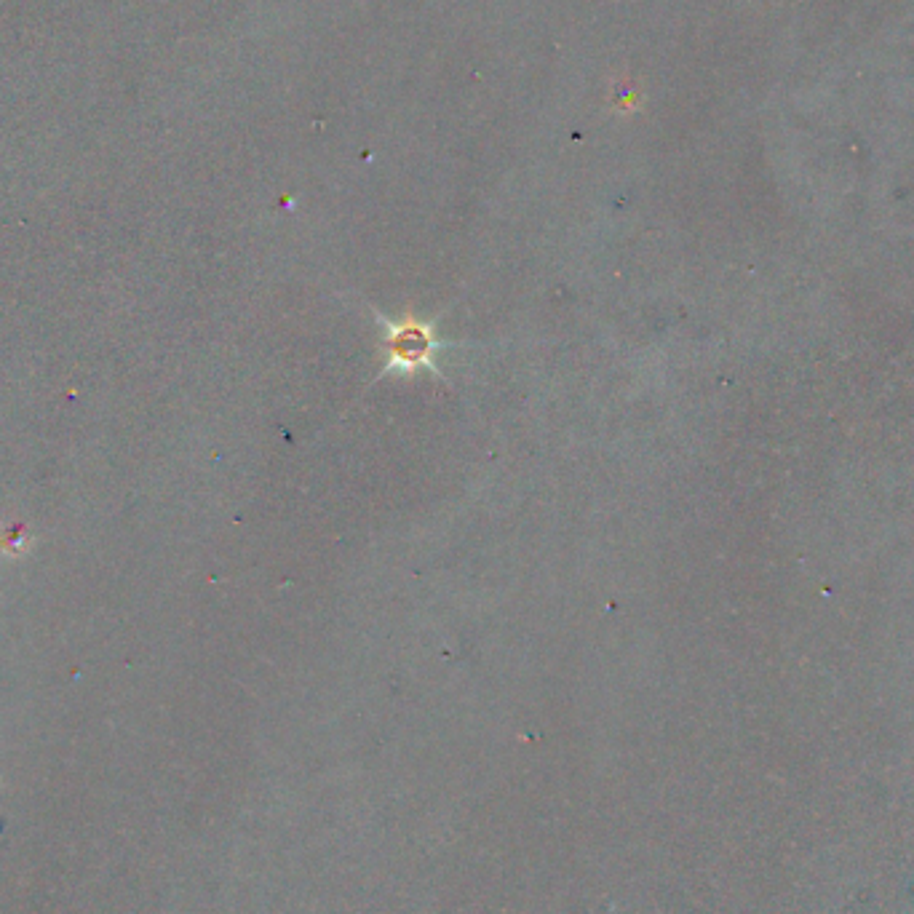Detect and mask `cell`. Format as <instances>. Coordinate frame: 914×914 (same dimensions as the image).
<instances>
[{
	"mask_svg": "<svg viewBox=\"0 0 914 914\" xmlns=\"http://www.w3.org/2000/svg\"><path fill=\"white\" fill-rule=\"evenodd\" d=\"M439 348V340L433 337V329L420 321H404L391 324L385 353H388V369L399 372H415V369H433V353Z\"/></svg>",
	"mask_w": 914,
	"mask_h": 914,
	"instance_id": "6da1fadb",
	"label": "cell"
}]
</instances>
